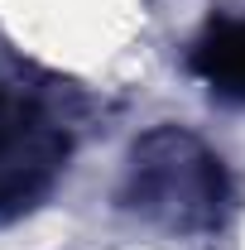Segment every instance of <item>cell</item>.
<instances>
[{"mask_svg": "<svg viewBox=\"0 0 245 250\" xmlns=\"http://www.w3.org/2000/svg\"><path fill=\"white\" fill-rule=\"evenodd\" d=\"M121 202L159 231L207 236L231 212V178L202 135L183 125H154L130 145Z\"/></svg>", "mask_w": 245, "mask_h": 250, "instance_id": "cell-1", "label": "cell"}, {"mask_svg": "<svg viewBox=\"0 0 245 250\" xmlns=\"http://www.w3.org/2000/svg\"><path fill=\"white\" fill-rule=\"evenodd\" d=\"M67 159V135L29 96L0 87V221L29 212L53 188Z\"/></svg>", "mask_w": 245, "mask_h": 250, "instance_id": "cell-2", "label": "cell"}, {"mask_svg": "<svg viewBox=\"0 0 245 250\" xmlns=\"http://www.w3.org/2000/svg\"><path fill=\"white\" fill-rule=\"evenodd\" d=\"M192 67L212 92L245 101V20H221L197 39Z\"/></svg>", "mask_w": 245, "mask_h": 250, "instance_id": "cell-3", "label": "cell"}]
</instances>
